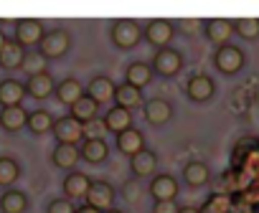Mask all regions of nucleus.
<instances>
[{
  "label": "nucleus",
  "instance_id": "obj_1",
  "mask_svg": "<svg viewBox=\"0 0 259 213\" xmlns=\"http://www.w3.org/2000/svg\"><path fill=\"white\" fill-rule=\"evenodd\" d=\"M109 38L114 43V48L119 51H130L143 41V26L133 18H119L109 26Z\"/></svg>",
  "mask_w": 259,
  "mask_h": 213
},
{
  "label": "nucleus",
  "instance_id": "obj_2",
  "mask_svg": "<svg viewBox=\"0 0 259 213\" xmlns=\"http://www.w3.org/2000/svg\"><path fill=\"white\" fill-rule=\"evenodd\" d=\"M244 64H246V56H244V51H241L239 46H234V43H224V46H219L216 54H213V66H216V71H221L224 76L239 74V71L244 69Z\"/></svg>",
  "mask_w": 259,
  "mask_h": 213
},
{
  "label": "nucleus",
  "instance_id": "obj_3",
  "mask_svg": "<svg viewBox=\"0 0 259 213\" xmlns=\"http://www.w3.org/2000/svg\"><path fill=\"white\" fill-rule=\"evenodd\" d=\"M153 74L163 76V79H173L181 74L183 69V54L173 46H165V48H158L155 56H153V64H150Z\"/></svg>",
  "mask_w": 259,
  "mask_h": 213
},
{
  "label": "nucleus",
  "instance_id": "obj_4",
  "mask_svg": "<svg viewBox=\"0 0 259 213\" xmlns=\"http://www.w3.org/2000/svg\"><path fill=\"white\" fill-rule=\"evenodd\" d=\"M69 48H71V36H69V31L54 28V31H46V36L41 38V43H38L36 51H38L46 61H51V59H61Z\"/></svg>",
  "mask_w": 259,
  "mask_h": 213
},
{
  "label": "nucleus",
  "instance_id": "obj_5",
  "mask_svg": "<svg viewBox=\"0 0 259 213\" xmlns=\"http://www.w3.org/2000/svg\"><path fill=\"white\" fill-rule=\"evenodd\" d=\"M173 36H176V26L170 21H165V18H153V21H148L143 26V41L155 46V51L170 46Z\"/></svg>",
  "mask_w": 259,
  "mask_h": 213
},
{
  "label": "nucleus",
  "instance_id": "obj_6",
  "mask_svg": "<svg viewBox=\"0 0 259 213\" xmlns=\"http://www.w3.org/2000/svg\"><path fill=\"white\" fill-rule=\"evenodd\" d=\"M143 115L148 120L150 127H165L170 120H173V104L163 96H153V99H145L143 104Z\"/></svg>",
  "mask_w": 259,
  "mask_h": 213
},
{
  "label": "nucleus",
  "instance_id": "obj_7",
  "mask_svg": "<svg viewBox=\"0 0 259 213\" xmlns=\"http://www.w3.org/2000/svg\"><path fill=\"white\" fill-rule=\"evenodd\" d=\"M114 198H117V190L112 188V183H107V180H92V185H89V190H87V205H92V208H97V210H109V208H114Z\"/></svg>",
  "mask_w": 259,
  "mask_h": 213
},
{
  "label": "nucleus",
  "instance_id": "obj_8",
  "mask_svg": "<svg viewBox=\"0 0 259 213\" xmlns=\"http://www.w3.org/2000/svg\"><path fill=\"white\" fill-rule=\"evenodd\" d=\"M216 94V81L208 76V74H193L188 81H186V96L196 104H206L211 101Z\"/></svg>",
  "mask_w": 259,
  "mask_h": 213
},
{
  "label": "nucleus",
  "instance_id": "obj_9",
  "mask_svg": "<svg viewBox=\"0 0 259 213\" xmlns=\"http://www.w3.org/2000/svg\"><path fill=\"white\" fill-rule=\"evenodd\" d=\"M46 36V28L38 18H23L16 23V43L23 46V48H31V46H38L41 38Z\"/></svg>",
  "mask_w": 259,
  "mask_h": 213
},
{
  "label": "nucleus",
  "instance_id": "obj_10",
  "mask_svg": "<svg viewBox=\"0 0 259 213\" xmlns=\"http://www.w3.org/2000/svg\"><path fill=\"white\" fill-rule=\"evenodd\" d=\"M51 132H54L59 145H81V125L74 117H69V115L54 120V130Z\"/></svg>",
  "mask_w": 259,
  "mask_h": 213
},
{
  "label": "nucleus",
  "instance_id": "obj_11",
  "mask_svg": "<svg viewBox=\"0 0 259 213\" xmlns=\"http://www.w3.org/2000/svg\"><path fill=\"white\" fill-rule=\"evenodd\" d=\"M178 190H181L178 180H176L173 175H168V173L153 175V178H150V185H148V193L153 195L155 203H160V200H176Z\"/></svg>",
  "mask_w": 259,
  "mask_h": 213
},
{
  "label": "nucleus",
  "instance_id": "obj_12",
  "mask_svg": "<svg viewBox=\"0 0 259 213\" xmlns=\"http://www.w3.org/2000/svg\"><path fill=\"white\" fill-rule=\"evenodd\" d=\"M158 170V155L148 147H143L138 155L130 157V173H133L135 180H143V178H153Z\"/></svg>",
  "mask_w": 259,
  "mask_h": 213
},
{
  "label": "nucleus",
  "instance_id": "obj_13",
  "mask_svg": "<svg viewBox=\"0 0 259 213\" xmlns=\"http://www.w3.org/2000/svg\"><path fill=\"white\" fill-rule=\"evenodd\" d=\"M114 89H117V84H114L109 76L99 74V76H94V79L87 84L84 94H87L92 101H97V104H107V101L114 99Z\"/></svg>",
  "mask_w": 259,
  "mask_h": 213
},
{
  "label": "nucleus",
  "instance_id": "obj_14",
  "mask_svg": "<svg viewBox=\"0 0 259 213\" xmlns=\"http://www.w3.org/2000/svg\"><path fill=\"white\" fill-rule=\"evenodd\" d=\"M203 33L219 48V46L229 43V38L234 36V26L229 18H208V21H203Z\"/></svg>",
  "mask_w": 259,
  "mask_h": 213
},
{
  "label": "nucleus",
  "instance_id": "obj_15",
  "mask_svg": "<svg viewBox=\"0 0 259 213\" xmlns=\"http://www.w3.org/2000/svg\"><path fill=\"white\" fill-rule=\"evenodd\" d=\"M64 198L66 200H84L87 198V190L92 185V178L79 173V170H71L66 178H64Z\"/></svg>",
  "mask_w": 259,
  "mask_h": 213
},
{
  "label": "nucleus",
  "instance_id": "obj_16",
  "mask_svg": "<svg viewBox=\"0 0 259 213\" xmlns=\"http://www.w3.org/2000/svg\"><path fill=\"white\" fill-rule=\"evenodd\" d=\"M112 101H114L117 107H122V110H127V112L143 110V104H145L143 91L135 89V86H130V84H119V86L114 89V99H112Z\"/></svg>",
  "mask_w": 259,
  "mask_h": 213
},
{
  "label": "nucleus",
  "instance_id": "obj_17",
  "mask_svg": "<svg viewBox=\"0 0 259 213\" xmlns=\"http://www.w3.org/2000/svg\"><path fill=\"white\" fill-rule=\"evenodd\" d=\"M114 137H117V150H119L122 155H127V157L138 155V152L145 147V135H143L138 127H130V130H124V132H119V135H114Z\"/></svg>",
  "mask_w": 259,
  "mask_h": 213
},
{
  "label": "nucleus",
  "instance_id": "obj_18",
  "mask_svg": "<svg viewBox=\"0 0 259 213\" xmlns=\"http://www.w3.org/2000/svg\"><path fill=\"white\" fill-rule=\"evenodd\" d=\"M23 86H26V94L31 99H49L56 89V81L46 71V74H38V76H28V81H23Z\"/></svg>",
  "mask_w": 259,
  "mask_h": 213
},
{
  "label": "nucleus",
  "instance_id": "obj_19",
  "mask_svg": "<svg viewBox=\"0 0 259 213\" xmlns=\"http://www.w3.org/2000/svg\"><path fill=\"white\" fill-rule=\"evenodd\" d=\"M26 96V86L18 79H3L0 81V107H21Z\"/></svg>",
  "mask_w": 259,
  "mask_h": 213
},
{
  "label": "nucleus",
  "instance_id": "obj_20",
  "mask_svg": "<svg viewBox=\"0 0 259 213\" xmlns=\"http://www.w3.org/2000/svg\"><path fill=\"white\" fill-rule=\"evenodd\" d=\"M28 122V112L21 107H0V127L6 132H21Z\"/></svg>",
  "mask_w": 259,
  "mask_h": 213
},
{
  "label": "nucleus",
  "instance_id": "obj_21",
  "mask_svg": "<svg viewBox=\"0 0 259 213\" xmlns=\"http://www.w3.org/2000/svg\"><path fill=\"white\" fill-rule=\"evenodd\" d=\"M102 122H104L107 132L119 135V132H124V130L133 127V112H127V110H122V107L114 104V107H109V112L102 117Z\"/></svg>",
  "mask_w": 259,
  "mask_h": 213
},
{
  "label": "nucleus",
  "instance_id": "obj_22",
  "mask_svg": "<svg viewBox=\"0 0 259 213\" xmlns=\"http://www.w3.org/2000/svg\"><path fill=\"white\" fill-rule=\"evenodd\" d=\"M211 180V168L201 160H191L183 165V183L191 188H203Z\"/></svg>",
  "mask_w": 259,
  "mask_h": 213
},
{
  "label": "nucleus",
  "instance_id": "obj_23",
  "mask_svg": "<svg viewBox=\"0 0 259 213\" xmlns=\"http://www.w3.org/2000/svg\"><path fill=\"white\" fill-rule=\"evenodd\" d=\"M153 69H150V64H143V61H133L127 66V71H124V84H130V86H135V89H145L150 81H153Z\"/></svg>",
  "mask_w": 259,
  "mask_h": 213
},
{
  "label": "nucleus",
  "instance_id": "obj_24",
  "mask_svg": "<svg viewBox=\"0 0 259 213\" xmlns=\"http://www.w3.org/2000/svg\"><path fill=\"white\" fill-rule=\"evenodd\" d=\"M79 157L92 163V165H99L109 157V145L107 140H81V147H79Z\"/></svg>",
  "mask_w": 259,
  "mask_h": 213
},
{
  "label": "nucleus",
  "instance_id": "obj_25",
  "mask_svg": "<svg viewBox=\"0 0 259 213\" xmlns=\"http://www.w3.org/2000/svg\"><path fill=\"white\" fill-rule=\"evenodd\" d=\"M54 94H56V99H59L61 104L71 107V104H74L79 96H84V86H81V81H79V79L66 76V79H61V81L56 84Z\"/></svg>",
  "mask_w": 259,
  "mask_h": 213
},
{
  "label": "nucleus",
  "instance_id": "obj_26",
  "mask_svg": "<svg viewBox=\"0 0 259 213\" xmlns=\"http://www.w3.org/2000/svg\"><path fill=\"white\" fill-rule=\"evenodd\" d=\"M51 163L59 168V170H74V165L79 163V145H59L54 147L51 152Z\"/></svg>",
  "mask_w": 259,
  "mask_h": 213
},
{
  "label": "nucleus",
  "instance_id": "obj_27",
  "mask_svg": "<svg viewBox=\"0 0 259 213\" xmlns=\"http://www.w3.org/2000/svg\"><path fill=\"white\" fill-rule=\"evenodd\" d=\"M97 112H99V104L92 101L87 94L79 96V99L69 107V117H74L79 125H84V122H89V120H97Z\"/></svg>",
  "mask_w": 259,
  "mask_h": 213
},
{
  "label": "nucleus",
  "instance_id": "obj_28",
  "mask_svg": "<svg viewBox=\"0 0 259 213\" xmlns=\"http://www.w3.org/2000/svg\"><path fill=\"white\" fill-rule=\"evenodd\" d=\"M0 210L3 213H26L28 210V195L23 190L8 188L3 195H0Z\"/></svg>",
  "mask_w": 259,
  "mask_h": 213
},
{
  "label": "nucleus",
  "instance_id": "obj_29",
  "mask_svg": "<svg viewBox=\"0 0 259 213\" xmlns=\"http://www.w3.org/2000/svg\"><path fill=\"white\" fill-rule=\"evenodd\" d=\"M23 56H26V48L23 46H18L16 41H6L3 51H0V69H6V71L21 69Z\"/></svg>",
  "mask_w": 259,
  "mask_h": 213
},
{
  "label": "nucleus",
  "instance_id": "obj_30",
  "mask_svg": "<svg viewBox=\"0 0 259 213\" xmlns=\"http://www.w3.org/2000/svg\"><path fill=\"white\" fill-rule=\"evenodd\" d=\"M26 127H28V130L36 135V137L49 135V132L54 130V117H51V112H46V110L28 112V122H26Z\"/></svg>",
  "mask_w": 259,
  "mask_h": 213
},
{
  "label": "nucleus",
  "instance_id": "obj_31",
  "mask_svg": "<svg viewBox=\"0 0 259 213\" xmlns=\"http://www.w3.org/2000/svg\"><path fill=\"white\" fill-rule=\"evenodd\" d=\"M18 178H21V165H18V160L3 155V157H0V188L8 190Z\"/></svg>",
  "mask_w": 259,
  "mask_h": 213
},
{
  "label": "nucleus",
  "instance_id": "obj_32",
  "mask_svg": "<svg viewBox=\"0 0 259 213\" xmlns=\"http://www.w3.org/2000/svg\"><path fill=\"white\" fill-rule=\"evenodd\" d=\"M198 213H231V195L229 193H211Z\"/></svg>",
  "mask_w": 259,
  "mask_h": 213
},
{
  "label": "nucleus",
  "instance_id": "obj_33",
  "mask_svg": "<svg viewBox=\"0 0 259 213\" xmlns=\"http://www.w3.org/2000/svg\"><path fill=\"white\" fill-rule=\"evenodd\" d=\"M21 71H26V76H38V74H46L49 71V61L38 54V51H26L23 56V64H21Z\"/></svg>",
  "mask_w": 259,
  "mask_h": 213
},
{
  "label": "nucleus",
  "instance_id": "obj_34",
  "mask_svg": "<svg viewBox=\"0 0 259 213\" xmlns=\"http://www.w3.org/2000/svg\"><path fill=\"white\" fill-rule=\"evenodd\" d=\"M234 33L244 41H256L259 38V18H236L231 21Z\"/></svg>",
  "mask_w": 259,
  "mask_h": 213
},
{
  "label": "nucleus",
  "instance_id": "obj_35",
  "mask_svg": "<svg viewBox=\"0 0 259 213\" xmlns=\"http://www.w3.org/2000/svg\"><path fill=\"white\" fill-rule=\"evenodd\" d=\"M107 135V127L102 120H89L81 125V140H104Z\"/></svg>",
  "mask_w": 259,
  "mask_h": 213
},
{
  "label": "nucleus",
  "instance_id": "obj_36",
  "mask_svg": "<svg viewBox=\"0 0 259 213\" xmlns=\"http://www.w3.org/2000/svg\"><path fill=\"white\" fill-rule=\"evenodd\" d=\"M74 210H76V205L66 198H54L46 208V213H74Z\"/></svg>",
  "mask_w": 259,
  "mask_h": 213
},
{
  "label": "nucleus",
  "instance_id": "obj_37",
  "mask_svg": "<svg viewBox=\"0 0 259 213\" xmlns=\"http://www.w3.org/2000/svg\"><path fill=\"white\" fill-rule=\"evenodd\" d=\"M178 23H181V31L188 33V36H193V33H198L203 28V21L201 18H181Z\"/></svg>",
  "mask_w": 259,
  "mask_h": 213
},
{
  "label": "nucleus",
  "instance_id": "obj_38",
  "mask_svg": "<svg viewBox=\"0 0 259 213\" xmlns=\"http://www.w3.org/2000/svg\"><path fill=\"white\" fill-rule=\"evenodd\" d=\"M231 213H254V208L244 200V195H231Z\"/></svg>",
  "mask_w": 259,
  "mask_h": 213
},
{
  "label": "nucleus",
  "instance_id": "obj_39",
  "mask_svg": "<svg viewBox=\"0 0 259 213\" xmlns=\"http://www.w3.org/2000/svg\"><path fill=\"white\" fill-rule=\"evenodd\" d=\"M178 203L176 200H160V203H155L153 205V213H178Z\"/></svg>",
  "mask_w": 259,
  "mask_h": 213
},
{
  "label": "nucleus",
  "instance_id": "obj_40",
  "mask_svg": "<svg viewBox=\"0 0 259 213\" xmlns=\"http://www.w3.org/2000/svg\"><path fill=\"white\" fill-rule=\"evenodd\" d=\"M74 213H102V210H97V208H92V205H87V203H84V205H76V210H74Z\"/></svg>",
  "mask_w": 259,
  "mask_h": 213
},
{
  "label": "nucleus",
  "instance_id": "obj_41",
  "mask_svg": "<svg viewBox=\"0 0 259 213\" xmlns=\"http://www.w3.org/2000/svg\"><path fill=\"white\" fill-rule=\"evenodd\" d=\"M178 213H198V208L196 205H183V208H178Z\"/></svg>",
  "mask_w": 259,
  "mask_h": 213
},
{
  "label": "nucleus",
  "instance_id": "obj_42",
  "mask_svg": "<svg viewBox=\"0 0 259 213\" xmlns=\"http://www.w3.org/2000/svg\"><path fill=\"white\" fill-rule=\"evenodd\" d=\"M6 41H8V36H6L3 31H0V51H3V46H6Z\"/></svg>",
  "mask_w": 259,
  "mask_h": 213
},
{
  "label": "nucleus",
  "instance_id": "obj_43",
  "mask_svg": "<svg viewBox=\"0 0 259 213\" xmlns=\"http://www.w3.org/2000/svg\"><path fill=\"white\" fill-rule=\"evenodd\" d=\"M104 213H124V210H119V208H109V210H104Z\"/></svg>",
  "mask_w": 259,
  "mask_h": 213
},
{
  "label": "nucleus",
  "instance_id": "obj_44",
  "mask_svg": "<svg viewBox=\"0 0 259 213\" xmlns=\"http://www.w3.org/2000/svg\"><path fill=\"white\" fill-rule=\"evenodd\" d=\"M254 213H259V210H254Z\"/></svg>",
  "mask_w": 259,
  "mask_h": 213
}]
</instances>
